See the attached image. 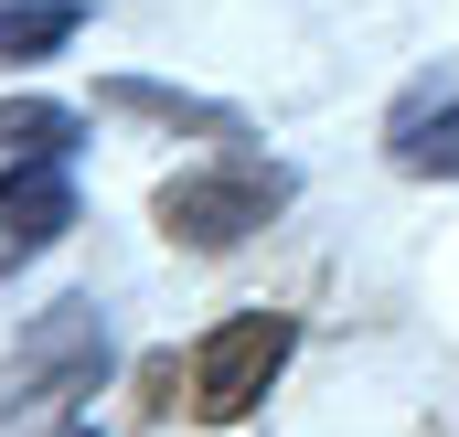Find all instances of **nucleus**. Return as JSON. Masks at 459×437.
Listing matches in <instances>:
<instances>
[{
	"label": "nucleus",
	"instance_id": "nucleus-1",
	"mask_svg": "<svg viewBox=\"0 0 459 437\" xmlns=\"http://www.w3.org/2000/svg\"><path fill=\"white\" fill-rule=\"evenodd\" d=\"M278 203H289V171H278L267 150H225L214 171H182V182L160 193V235L214 256V245H246Z\"/></svg>",
	"mask_w": 459,
	"mask_h": 437
},
{
	"label": "nucleus",
	"instance_id": "nucleus-2",
	"mask_svg": "<svg viewBox=\"0 0 459 437\" xmlns=\"http://www.w3.org/2000/svg\"><path fill=\"white\" fill-rule=\"evenodd\" d=\"M289 352H299V321H289V310H235V321L193 352V416H204V427L256 416L267 384L289 373Z\"/></svg>",
	"mask_w": 459,
	"mask_h": 437
},
{
	"label": "nucleus",
	"instance_id": "nucleus-3",
	"mask_svg": "<svg viewBox=\"0 0 459 437\" xmlns=\"http://www.w3.org/2000/svg\"><path fill=\"white\" fill-rule=\"evenodd\" d=\"M97 373H108V321L75 299V310H54V321L22 330V352H11V373H0V416L54 406V395H86Z\"/></svg>",
	"mask_w": 459,
	"mask_h": 437
},
{
	"label": "nucleus",
	"instance_id": "nucleus-4",
	"mask_svg": "<svg viewBox=\"0 0 459 437\" xmlns=\"http://www.w3.org/2000/svg\"><path fill=\"white\" fill-rule=\"evenodd\" d=\"M75 224V171L65 160H11L0 171V267H32Z\"/></svg>",
	"mask_w": 459,
	"mask_h": 437
},
{
	"label": "nucleus",
	"instance_id": "nucleus-5",
	"mask_svg": "<svg viewBox=\"0 0 459 437\" xmlns=\"http://www.w3.org/2000/svg\"><path fill=\"white\" fill-rule=\"evenodd\" d=\"M385 150H395V171H417V182H459V75H428L406 107L385 117Z\"/></svg>",
	"mask_w": 459,
	"mask_h": 437
},
{
	"label": "nucleus",
	"instance_id": "nucleus-6",
	"mask_svg": "<svg viewBox=\"0 0 459 437\" xmlns=\"http://www.w3.org/2000/svg\"><path fill=\"white\" fill-rule=\"evenodd\" d=\"M97 107H117V117H160V128H204V139H246V117H235V107L193 97V86H150V75H108V86H97Z\"/></svg>",
	"mask_w": 459,
	"mask_h": 437
},
{
	"label": "nucleus",
	"instance_id": "nucleus-7",
	"mask_svg": "<svg viewBox=\"0 0 459 437\" xmlns=\"http://www.w3.org/2000/svg\"><path fill=\"white\" fill-rule=\"evenodd\" d=\"M86 32V0H0V64H43Z\"/></svg>",
	"mask_w": 459,
	"mask_h": 437
},
{
	"label": "nucleus",
	"instance_id": "nucleus-8",
	"mask_svg": "<svg viewBox=\"0 0 459 437\" xmlns=\"http://www.w3.org/2000/svg\"><path fill=\"white\" fill-rule=\"evenodd\" d=\"M75 150V107L54 97H0V160H65Z\"/></svg>",
	"mask_w": 459,
	"mask_h": 437
}]
</instances>
